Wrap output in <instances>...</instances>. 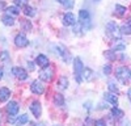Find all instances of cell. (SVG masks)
Returning a JSON list of instances; mask_svg holds the SVG:
<instances>
[{
  "mask_svg": "<svg viewBox=\"0 0 131 126\" xmlns=\"http://www.w3.org/2000/svg\"><path fill=\"white\" fill-rule=\"evenodd\" d=\"M79 23L84 26V30H88L92 28V17H91L89 10L86 9L79 10Z\"/></svg>",
  "mask_w": 131,
  "mask_h": 126,
  "instance_id": "cell-1",
  "label": "cell"
},
{
  "mask_svg": "<svg viewBox=\"0 0 131 126\" xmlns=\"http://www.w3.org/2000/svg\"><path fill=\"white\" fill-rule=\"evenodd\" d=\"M115 78L121 81L122 84H126L130 78H131V71L128 67H125V66H121V67H118L115 68Z\"/></svg>",
  "mask_w": 131,
  "mask_h": 126,
  "instance_id": "cell-2",
  "label": "cell"
},
{
  "mask_svg": "<svg viewBox=\"0 0 131 126\" xmlns=\"http://www.w3.org/2000/svg\"><path fill=\"white\" fill-rule=\"evenodd\" d=\"M83 71H84V65H83V62L81 59L78 57V58H75L73 59V74H75V76H76V80H78V83H81L83 80Z\"/></svg>",
  "mask_w": 131,
  "mask_h": 126,
  "instance_id": "cell-3",
  "label": "cell"
},
{
  "mask_svg": "<svg viewBox=\"0 0 131 126\" xmlns=\"http://www.w3.org/2000/svg\"><path fill=\"white\" fill-rule=\"evenodd\" d=\"M106 33L109 36L114 37V38H118L119 33H121V29L118 28V25L114 23V21H109V23L106 24Z\"/></svg>",
  "mask_w": 131,
  "mask_h": 126,
  "instance_id": "cell-4",
  "label": "cell"
},
{
  "mask_svg": "<svg viewBox=\"0 0 131 126\" xmlns=\"http://www.w3.org/2000/svg\"><path fill=\"white\" fill-rule=\"evenodd\" d=\"M52 78H54V70H52L50 66L41 70V72H39V79H41L42 81H51Z\"/></svg>",
  "mask_w": 131,
  "mask_h": 126,
  "instance_id": "cell-5",
  "label": "cell"
},
{
  "mask_svg": "<svg viewBox=\"0 0 131 126\" xmlns=\"http://www.w3.org/2000/svg\"><path fill=\"white\" fill-rule=\"evenodd\" d=\"M30 91L34 94H42L43 92H45V86L42 84L41 80H34L30 84Z\"/></svg>",
  "mask_w": 131,
  "mask_h": 126,
  "instance_id": "cell-6",
  "label": "cell"
},
{
  "mask_svg": "<svg viewBox=\"0 0 131 126\" xmlns=\"http://www.w3.org/2000/svg\"><path fill=\"white\" fill-rule=\"evenodd\" d=\"M62 23H63L64 26H73L76 23H78V21H76V17H75L73 13L68 12V13H66V15L62 17Z\"/></svg>",
  "mask_w": 131,
  "mask_h": 126,
  "instance_id": "cell-7",
  "label": "cell"
},
{
  "mask_svg": "<svg viewBox=\"0 0 131 126\" xmlns=\"http://www.w3.org/2000/svg\"><path fill=\"white\" fill-rule=\"evenodd\" d=\"M12 74L18 79V80H26L28 79V72L25 68L23 67H13L12 68Z\"/></svg>",
  "mask_w": 131,
  "mask_h": 126,
  "instance_id": "cell-8",
  "label": "cell"
},
{
  "mask_svg": "<svg viewBox=\"0 0 131 126\" xmlns=\"http://www.w3.org/2000/svg\"><path fill=\"white\" fill-rule=\"evenodd\" d=\"M29 109L31 110L33 116H34L36 118H39V117H41V113H42V105H41L39 101H33V102L30 104Z\"/></svg>",
  "mask_w": 131,
  "mask_h": 126,
  "instance_id": "cell-9",
  "label": "cell"
},
{
  "mask_svg": "<svg viewBox=\"0 0 131 126\" xmlns=\"http://www.w3.org/2000/svg\"><path fill=\"white\" fill-rule=\"evenodd\" d=\"M15 45L17 46V47H26L28 45H29V39L26 38V36L25 34H17L16 37H15Z\"/></svg>",
  "mask_w": 131,
  "mask_h": 126,
  "instance_id": "cell-10",
  "label": "cell"
},
{
  "mask_svg": "<svg viewBox=\"0 0 131 126\" xmlns=\"http://www.w3.org/2000/svg\"><path fill=\"white\" fill-rule=\"evenodd\" d=\"M54 50H55V52H57L58 57H60V58L64 59L66 62L68 60V51H67V49H66L64 46L57 45V46H54Z\"/></svg>",
  "mask_w": 131,
  "mask_h": 126,
  "instance_id": "cell-11",
  "label": "cell"
},
{
  "mask_svg": "<svg viewBox=\"0 0 131 126\" xmlns=\"http://www.w3.org/2000/svg\"><path fill=\"white\" fill-rule=\"evenodd\" d=\"M20 110V105L16 102V101H9L8 105H7V112L9 116H17Z\"/></svg>",
  "mask_w": 131,
  "mask_h": 126,
  "instance_id": "cell-12",
  "label": "cell"
},
{
  "mask_svg": "<svg viewBox=\"0 0 131 126\" xmlns=\"http://www.w3.org/2000/svg\"><path fill=\"white\" fill-rule=\"evenodd\" d=\"M36 63L38 66H41L42 68H45V67H49L50 66V60L46 55H43V54H39L37 58H36Z\"/></svg>",
  "mask_w": 131,
  "mask_h": 126,
  "instance_id": "cell-13",
  "label": "cell"
},
{
  "mask_svg": "<svg viewBox=\"0 0 131 126\" xmlns=\"http://www.w3.org/2000/svg\"><path fill=\"white\" fill-rule=\"evenodd\" d=\"M104 97H105V100H106L107 102H110L112 105H115V107H117L118 97H117L115 93H113V92H106V93L104 94Z\"/></svg>",
  "mask_w": 131,
  "mask_h": 126,
  "instance_id": "cell-14",
  "label": "cell"
},
{
  "mask_svg": "<svg viewBox=\"0 0 131 126\" xmlns=\"http://www.w3.org/2000/svg\"><path fill=\"white\" fill-rule=\"evenodd\" d=\"M114 44H112V49L114 50V51H122V50H125V44H123V41L121 39V38H115L114 41Z\"/></svg>",
  "mask_w": 131,
  "mask_h": 126,
  "instance_id": "cell-15",
  "label": "cell"
},
{
  "mask_svg": "<svg viewBox=\"0 0 131 126\" xmlns=\"http://www.w3.org/2000/svg\"><path fill=\"white\" fill-rule=\"evenodd\" d=\"M10 97V91L7 87H2L0 88V102H4Z\"/></svg>",
  "mask_w": 131,
  "mask_h": 126,
  "instance_id": "cell-16",
  "label": "cell"
},
{
  "mask_svg": "<svg viewBox=\"0 0 131 126\" xmlns=\"http://www.w3.org/2000/svg\"><path fill=\"white\" fill-rule=\"evenodd\" d=\"M81 76H83V80H85V81H92L93 78H94V74L91 68H84Z\"/></svg>",
  "mask_w": 131,
  "mask_h": 126,
  "instance_id": "cell-17",
  "label": "cell"
},
{
  "mask_svg": "<svg viewBox=\"0 0 131 126\" xmlns=\"http://www.w3.org/2000/svg\"><path fill=\"white\" fill-rule=\"evenodd\" d=\"M2 21H3V24H4L5 26H13V25H15V18L10 16V15H8V13L3 16Z\"/></svg>",
  "mask_w": 131,
  "mask_h": 126,
  "instance_id": "cell-18",
  "label": "cell"
},
{
  "mask_svg": "<svg viewBox=\"0 0 131 126\" xmlns=\"http://www.w3.org/2000/svg\"><path fill=\"white\" fill-rule=\"evenodd\" d=\"M67 87H68V79L66 76H60L58 80V88L64 91V89H67Z\"/></svg>",
  "mask_w": 131,
  "mask_h": 126,
  "instance_id": "cell-19",
  "label": "cell"
},
{
  "mask_svg": "<svg viewBox=\"0 0 131 126\" xmlns=\"http://www.w3.org/2000/svg\"><path fill=\"white\" fill-rule=\"evenodd\" d=\"M121 33L122 34H131V18L128 21H126L121 26Z\"/></svg>",
  "mask_w": 131,
  "mask_h": 126,
  "instance_id": "cell-20",
  "label": "cell"
},
{
  "mask_svg": "<svg viewBox=\"0 0 131 126\" xmlns=\"http://www.w3.org/2000/svg\"><path fill=\"white\" fill-rule=\"evenodd\" d=\"M5 12H7L8 15H10V16H17V15L20 13V7H17V5H10V7L5 8Z\"/></svg>",
  "mask_w": 131,
  "mask_h": 126,
  "instance_id": "cell-21",
  "label": "cell"
},
{
  "mask_svg": "<svg viewBox=\"0 0 131 126\" xmlns=\"http://www.w3.org/2000/svg\"><path fill=\"white\" fill-rule=\"evenodd\" d=\"M107 88H109V91H110V92H113V93H115V94L119 93V88H118L117 83H115L114 80H109V81H107Z\"/></svg>",
  "mask_w": 131,
  "mask_h": 126,
  "instance_id": "cell-22",
  "label": "cell"
},
{
  "mask_svg": "<svg viewBox=\"0 0 131 126\" xmlns=\"http://www.w3.org/2000/svg\"><path fill=\"white\" fill-rule=\"evenodd\" d=\"M126 7H123V5H119V4H117L115 5V8H114V12H115V15L117 16H119V17H122V16H125L126 15Z\"/></svg>",
  "mask_w": 131,
  "mask_h": 126,
  "instance_id": "cell-23",
  "label": "cell"
},
{
  "mask_svg": "<svg viewBox=\"0 0 131 126\" xmlns=\"http://www.w3.org/2000/svg\"><path fill=\"white\" fill-rule=\"evenodd\" d=\"M54 104H55L57 107H63V105H64V97H63V94L57 93L55 96H54Z\"/></svg>",
  "mask_w": 131,
  "mask_h": 126,
  "instance_id": "cell-24",
  "label": "cell"
},
{
  "mask_svg": "<svg viewBox=\"0 0 131 126\" xmlns=\"http://www.w3.org/2000/svg\"><path fill=\"white\" fill-rule=\"evenodd\" d=\"M72 32H73L76 36H81V34H83V32H84V26L78 21V23L73 25V30H72Z\"/></svg>",
  "mask_w": 131,
  "mask_h": 126,
  "instance_id": "cell-25",
  "label": "cell"
},
{
  "mask_svg": "<svg viewBox=\"0 0 131 126\" xmlns=\"http://www.w3.org/2000/svg\"><path fill=\"white\" fill-rule=\"evenodd\" d=\"M24 15L25 16H28V17H33L36 15V9L33 8V7H30V5H26V7H24Z\"/></svg>",
  "mask_w": 131,
  "mask_h": 126,
  "instance_id": "cell-26",
  "label": "cell"
},
{
  "mask_svg": "<svg viewBox=\"0 0 131 126\" xmlns=\"http://www.w3.org/2000/svg\"><path fill=\"white\" fill-rule=\"evenodd\" d=\"M58 3H60V4H63L67 9H71V8H73V5H75V0H57Z\"/></svg>",
  "mask_w": 131,
  "mask_h": 126,
  "instance_id": "cell-27",
  "label": "cell"
},
{
  "mask_svg": "<svg viewBox=\"0 0 131 126\" xmlns=\"http://www.w3.org/2000/svg\"><path fill=\"white\" fill-rule=\"evenodd\" d=\"M9 60H10V57H9L8 51H2V52H0V62H3L5 65V63H8Z\"/></svg>",
  "mask_w": 131,
  "mask_h": 126,
  "instance_id": "cell-28",
  "label": "cell"
},
{
  "mask_svg": "<svg viewBox=\"0 0 131 126\" xmlns=\"http://www.w3.org/2000/svg\"><path fill=\"white\" fill-rule=\"evenodd\" d=\"M104 55H105V58H107L109 60H112V62L115 60V58H117L114 50H107V51H105V52H104Z\"/></svg>",
  "mask_w": 131,
  "mask_h": 126,
  "instance_id": "cell-29",
  "label": "cell"
},
{
  "mask_svg": "<svg viewBox=\"0 0 131 126\" xmlns=\"http://www.w3.org/2000/svg\"><path fill=\"white\" fill-rule=\"evenodd\" d=\"M112 116H113V117H115V118H122L123 117V112L115 107V108L112 109Z\"/></svg>",
  "mask_w": 131,
  "mask_h": 126,
  "instance_id": "cell-30",
  "label": "cell"
},
{
  "mask_svg": "<svg viewBox=\"0 0 131 126\" xmlns=\"http://www.w3.org/2000/svg\"><path fill=\"white\" fill-rule=\"evenodd\" d=\"M21 26H23V29H24L25 32H28V30L31 29V24L29 23L28 20H21Z\"/></svg>",
  "mask_w": 131,
  "mask_h": 126,
  "instance_id": "cell-31",
  "label": "cell"
},
{
  "mask_svg": "<svg viewBox=\"0 0 131 126\" xmlns=\"http://www.w3.org/2000/svg\"><path fill=\"white\" fill-rule=\"evenodd\" d=\"M28 121H29V118H28V116H26V114H23V116H21V117H20V118L17 120V122H16V123H17L18 126H21V125H24V123H26Z\"/></svg>",
  "mask_w": 131,
  "mask_h": 126,
  "instance_id": "cell-32",
  "label": "cell"
},
{
  "mask_svg": "<svg viewBox=\"0 0 131 126\" xmlns=\"http://www.w3.org/2000/svg\"><path fill=\"white\" fill-rule=\"evenodd\" d=\"M15 4L17 5V7H26L28 5V0H15Z\"/></svg>",
  "mask_w": 131,
  "mask_h": 126,
  "instance_id": "cell-33",
  "label": "cell"
},
{
  "mask_svg": "<svg viewBox=\"0 0 131 126\" xmlns=\"http://www.w3.org/2000/svg\"><path fill=\"white\" fill-rule=\"evenodd\" d=\"M104 74H105V75H110V74H112V66L110 65H106L104 67Z\"/></svg>",
  "mask_w": 131,
  "mask_h": 126,
  "instance_id": "cell-34",
  "label": "cell"
},
{
  "mask_svg": "<svg viewBox=\"0 0 131 126\" xmlns=\"http://www.w3.org/2000/svg\"><path fill=\"white\" fill-rule=\"evenodd\" d=\"M36 65H37L36 62H28V68H29L30 71H34V68H36Z\"/></svg>",
  "mask_w": 131,
  "mask_h": 126,
  "instance_id": "cell-35",
  "label": "cell"
},
{
  "mask_svg": "<svg viewBox=\"0 0 131 126\" xmlns=\"http://www.w3.org/2000/svg\"><path fill=\"white\" fill-rule=\"evenodd\" d=\"M94 126H106V122L104 120H97L94 122Z\"/></svg>",
  "mask_w": 131,
  "mask_h": 126,
  "instance_id": "cell-36",
  "label": "cell"
},
{
  "mask_svg": "<svg viewBox=\"0 0 131 126\" xmlns=\"http://www.w3.org/2000/svg\"><path fill=\"white\" fill-rule=\"evenodd\" d=\"M122 126H131V122H130L128 120H126V121L122 122Z\"/></svg>",
  "mask_w": 131,
  "mask_h": 126,
  "instance_id": "cell-37",
  "label": "cell"
},
{
  "mask_svg": "<svg viewBox=\"0 0 131 126\" xmlns=\"http://www.w3.org/2000/svg\"><path fill=\"white\" fill-rule=\"evenodd\" d=\"M3 75H4V71H3L2 67H0V79H3Z\"/></svg>",
  "mask_w": 131,
  "mask_h": 126,
  "instance_id": "cell-38",
  "label": "cell"
},
{
  "mask_svg": "<svg viewBox=\"0 0 131 126\" xmlns=\"http://www.w3.org/2000/svg\"><path fill=\"white\" fill-rule=\"evenodd\" d=\"M127 96H128V99H130V101H131V88H130L128 92H127Z\"/></svg>",
  "mask_w": 131,
  "mask_h": 126,
  "instance_id": "cell-39",
  "label": "cell"
},
{
  "mask_svg": "<svg viewBox=\"0 0 131 126\" xmlns=\"http://www.w3.org/2000/svg\"><path fill=\"white\" fill-rule=\"evenodd\" d=\"M4 7H5V5H4V3H3V2H0V9H3Z\"/></svg>",
  "mask_w": 131,
  "mask_h": 126,
  "instance_id": "cell-40",
  "label": "cell"
},
{
  "mask_svg": "<svg viewBox=\"0 0 131 126\" xmlns=\"http://www.w3.org/2000/svg\"><path fill=\"white\" fill-rule=\"evenodd\" d=\"M34 126H45V123H37V125H34Z\"/></svg>",
  "mask_w": 131,
  "mask_h": 126,
  "instance_id": "cell-41",
  "label": "cell"
},
{
  "mask_svg": "<svg viewBox=\"0 0 131 126\" xmlns=\"http://www.w3.org/2000/svg\"><path fill=\"white\" fill-rule=\"evenodd\" d=\"M93 2H96V3H98V2H101V0H93Z\"/></svg>",
  "mask_w": 131,
  "mask_h": 126,
  "instance_id": "cell-42",
  "label": "cell"
},
{
  "mask_svg": "<svg viewBox=\"0 0 131 126\" xmlns=\"http://www.w3.org/2000/svg\"><path fill=\"white\" fill-rule=\"evenodd\" d=\"M0 120H2V112H0Z\"/></svg>",
  "mask_w": 131,
  "mask_h": 126,
  "instance_id": "cell-43",
  "label": "cell"
},
{
  "mask_svg": "<svg viewBox=\"0 0 131 126\" xmlns=\"http://www.w3.org/2000/svg\"><path fill=\"white\" fill-rule=\"evenodd\" d=\"M31 126H34V125H31Z\"/></svg>",
  "mask_w": 131,
  "mask_h": 126,
  "instance_id": "cell-44",
  "label": "cell"
},
{
  "mask_svg": "<svg viewBox=\"0 0 131 126\" xmlns=\"http://www.w3.org/2000/svg\"><path fill=\"white\" fill-rule=\"evenodd\" d=\"M58 126H59V125H58Z\"/></svg>",
  "mask_w": 131,
  "mask_h": 126,
  "instance_id": "cell-45",
  "label": "cell"
}]
</instances>
